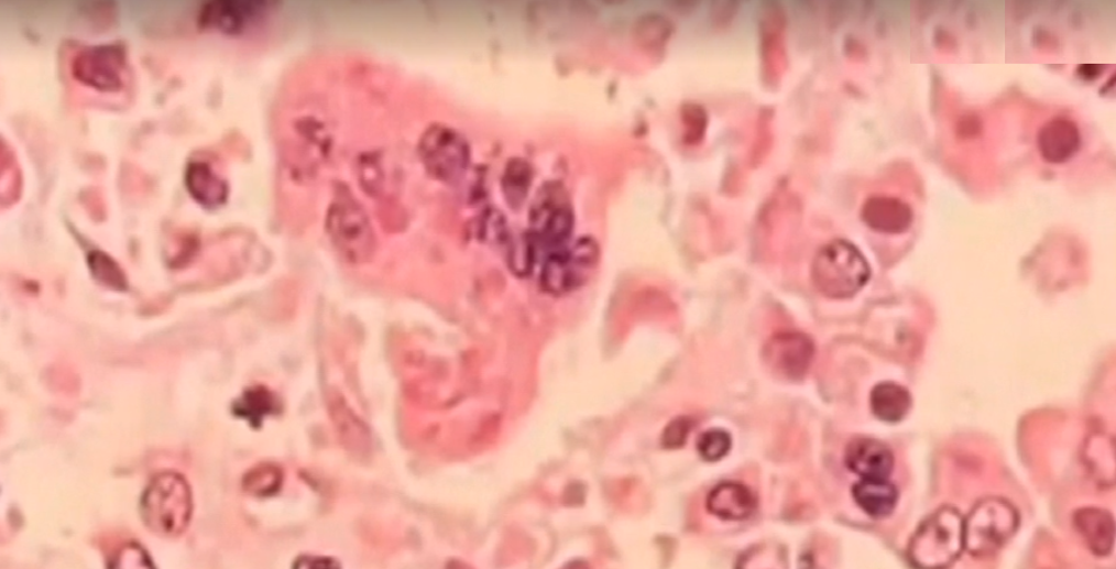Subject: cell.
Listing matches in <instances>:
<instances>
[{"label":"cell","instance_id":"52a82bcc","mask_svg":"<svg viewBox=\"0 0 1116 569\" xmlns=\"http://www.w3.org/2000/svg\"><path fill=\"white\" fill-rule=\"evenodd\" d=\"M814 358V344L808 336L798 332L777 333L765 347L766 365L776 375L789 380H801Z\"/></svg>","mask_w":1116,"mask_h":569},{"label":"cell","instance_id":"d6986e66","mask_svg":"<svg viewBox=\"0 0 1116 569\" xmlns=\"http://www.w3.org/2000/svg\"><path fill=\"white\" fill-rule=\"evenodd\" d=\"M913 400L909 391L896 382H880L871 393L874 416L887 424H898L908 416Z\"/></svg>","mask_w":1116,"mask_h":569},{"label":"cell","instance_id":"83f0119b","mask_svg":"<svg viewBox=\"0 0 1116 569\" xmlns=\"http://www.w3.org/2000/svg\"><path fill=\"white\" fill-rule=\"evenodd\" d=\"M128 563H130V565H136L138 568L143 567L141 565H144L146 568L152 567L151 566L152 563H151V561H149V558H147L146 554L143 552V549L141 547H138V546H129V547H127L123 550V552L120 554V559H118V561L116 562V565H118L117 567H120V568H122L123 565H128Z\"/></svg>","mask_w":1116,"mask_h":569},{"label":"cell","instance_id":"8fae6325","mask_svg":"<svg viewBox=\"0 0 1116 569\" xmlns=\"http://www.w3.org/2000/svg\"><path fill=\"white\" fill-rule=\"evenodd\" d=\"M423 158L433 175L441 180H452L467 169L469 151L459 136L441 130L427 138Z\"/></svg>","mask_w":1116,"mask_h":569},{"label":"cell","instance_id":"5bb4252c","mask_svg":"<svg viewBox=\"0 0 1116 569\" xmlns=\"http://www.w3.org/2000/svg\"><path fill=\"white\" fill-rule=\"evenodd\" d=\"M1038 152L1049 164H1065L1081 151L1082 133L1074 120L1057 117L1039 129Z\"/></svg>","mask_w":1116,"mask_h":569},{"label":"cell","instance_id":"277c9868","mask_svg":"<svg viewBox=\"0 0 1116 569\" xmlns=\"http://www.w3.org/2000/svg\"><path fill=\"white\" fill-rule=\"evenodd\" d=\"M1019 526V511L1011 502L1003 497L983 499L964 518V549L975 558L993 557L1008 545Z\"/></svg>","mask_w":1116,"mask_h":569},{"label":"cell","instance_id":"8992f818","mask_svg":"<svg viewBox=\"0 0 1116 569\" xmlns=\"http://www.w3.org/2000/svg\"><path fill=\"white\" fill-rule=\"evenodd\" d=\"M328 228L330 236L348 258L364 260L372 248V232L365 214L349 197L332 205Z\"/></svg>","mask_w":1116,"mask_h":569},{"label":"cell","instance_id":"7c38bea8","mask_svg":"<svg viewBox=\"0 0 1116 569\" xmlns=\"http://www.w3.org/2000/svg\"><path fill=\"white\" fill-rule=\"evenodd\" d=\"M861 218L883 236H901L913 226L915 212L906 201L889 195H873L864 201Z\"/></svg>","mask_w":1116,"mask_h":569},{"label":"cell","instance_id":"7402d4cb","mask_svg":"<svg viewBox=\"0 0 1116 569\" xmlns=\"http://www.w3.org/2000/svg\"><path fill=\"white\" fill-rule=\"evenodd\" d=\"M681 119L685 128V142L688 145H697L704 139L709 128V113L701 105L688 102L681 109Z\"/></svg>","mask_w":1116,"mask_h":569},{"label":"cell","instance_id":"ba28073f","mask_svg":"<svg viewBox=\"0 0 1116 569\" xmlns=\"http://www.w3.org/2000/svg\"><path fill=\"white\" fill-rule=\"evenodd\" d=\"M786 17L780 8L765 9L759 22L762 79L767 87L778 86L787 69Z\"/></svg>","mask_w":1116,"mask_h":569},{"label":"cell","instance_id":"ac0fdd59","mask_svg":"<svg viewBox=\"0 0 1116 569\" xmlns=\"http://www.w3.org/2000/svg\"><path fill=\"white\" fill-rule=\"evenodd\" d=\"M186 186L203 207L217 208L228 198V185L206 162H193L186 171Z\"/></svg>","mask_w":1116,"mask_h":569},{"label":"cell","instance_id":"4fadbf2b","mask_svg":"<svg viewBox=\"0 0 1116 569\" xmlns=\"http://www.w3.org/2000/svg\"><path fill=\"white\" fill-rule=\"evenodd\" d=\"M844 463L862 479H889L895 470V455L876 438L855 437L845 447Z\"/></svg>","mask_w":1116,"mask_h":569},{"label":"cell","instance_id":"603a6c76","mask_svg":"<svg viewBox=\"0 0 1116 569\" xmlns=\"http://www.w3.org/2000/svg\"><path fill=\"white\" fill-rule=\"evenodd\" d=\"M532 182L529 166L523 161H515L507 167L504 180V189L510 204L521 205L526 198V193Z\"/></svg>","mask_w":1116,"mask_h":569},{"label":"cell","instance_id":"9c48e42d","mask_svg":"<svg viewBox=\"0 0 1116 569\" xmlns=\"http://www.w3.org/2000/svg\"><path fill=\"white\" fill-rule=\"evenodd\" d=\"M597 260V250L592 245H578L570 253H560L548 259L544 273L543 286L547 293L561 295L570 293L579 287L586 277V272Z\"/></svg>","mask_w":1116,"mask_h":569},{"label":"cell","instance_id":"484cf974","mask_svg":"<svg viewBox=\"0 0 1116 569\" xmlns=\"http://www.w3.org/2000/svg\"><path fill=\"white\" fill-rule=\"evenodd\" d=\"M693 424L688 417H678L666 427L663 436V445L666 449H678L682 447L687 440L688 434L691 433Z\"/></svg>","mask_w":1116,"mask_h":569},{"label":"cell","instance_id":"44dd1931","mask_svg":"<svg viewBox=\"0 0 1116 569\" xmlns=\"http://www.w3.org/2000/svg\"><path fill=\"white\" fill-rule=\"evenodd\" d=\"M88 264L92 276L99 283L116 288V291H124L127 287L123 270L109 255L101 253V251H92L88 256Z\"/></svg>","mask_w":1116,"mask_h":569},{"label":"cell","instance_id":"ffe728a7","mask_svg":"<svg viewBox=\"0 0 1116 569\" xmlns=\"http://www.w3.org/2000/svg\"><path fill=\"white\" fill-rule=\"evenodd\" d=\"M276 403L272 394L263 387L251 389L236 405V414L249 419L253 425L262 424V419L275 412Z\"/></svg>","mask_w":1116,"mask_h":569},{"label":"cell","instance_id":"cb8c5ba5","mask_svg":"<svg viewBox=\"0 0 1116 569\" xmlns=\"http://www.w3.org/2000/svg\"><path fill=\"white\" fill-rule=\"evenodd\" d=\"M732 438L727 431L714 428L702 434L697 441V451L707 462H718L731 451Z\"/></svg>","mask_w":1116,"mask_h":569},{"label":"cell","instance_id":"4316f807","mask_svg":"<svg viewBox=\"0 0 1116 569\" xmlns=\"http://www.w3.org/2000/svg\"><path fill=\"white\" fill-rule=\"evenodd\" d=\"M278 483V473L273 469H260L248 475L245 486L249 491L259 494H267L274 491Z\"/></svg>","mask_w":1116,"mask_h":569},{"label":"cell","instance_id":"f1b7e54d","mask_svg":"<svg viewBox=\"0 0 1116 569\" xmlns=\"http://www.w3.org/2000/svg\"><path fill=\"white\" fill-rule=\"evenodd\" d=\"M982 121L978 117L966 114L961 118L960 123L956 124V133L960 136L972 138L981 133Z\"/></svg>","mask_w":1116,"mask_h":569},{"label":"cell","instance_id":"2e32d148","mask_svg":"<svg viewBox=\"0 0 1116 569\" xmlns=\"http://www.w3.org/2000/svg\"><path fill=\"white\" fill-rule=\"evenodd\" d=\"M1073 522L1077 534L1083 537L1095 556L1110 555L1115 537V524L1110 512L1084 507L1074 513Z\"/></svg>","mask_w":1116,"mask_h":569},{"label":"cell","instance_id":"7a4b0ae2","mask_svg":"<svg viewBox=\"0 0 1116 569\" xmlns=\"http://www.w3.org/2000/svg\"><path fill=\"white\" fill-rule=\"evenodd\" d=\"M964 550V517L952 506H942L929 515L915 532L908 546L911 565L922 569H943L954 565Z\"/></svg>","mask_w":1116,"mask_h":569},{"label":"cell","instance_id":"9a60e30c","mask_svg":"<svg viewBox=\"0 0 1116 569\" xmlns=\"http://www.w3.org/2000/svg\"><path fill=\"white\" fill-rule=\"evenodd\" d=\"M758 506L756 494L740 482H723L707 499V510L724 521H743Z\"/></svg>","mask_w":1116,"mask_h":569},{"label":"cell","instance_id":"4dcf8cb0","mask_svg":"<svg viewBox=\"0 0 1116 569\" xmlns=\"http://www.w3.org/2000/svg\"><path fill=\"white\" fill-rule=\"evenodd\" d=\"M720 4L721 6L719 7V14H715V18H719V22L722 25V24H725V23L732 21V18H734V15H736L737 9H738V6H737L738 3L724 2V3H720Z\"/></svg>","mask_w":1116,"mask_h":569},{"label":"cell","instance_id":"3957f363","mask_svg":"<svg viewBox=\"0 0 1116 569\" xmlns=\"http://www.w3.org/2000/svg\"><path fill=\"white\" fill-rule=\"evenodd\" d=\"M141 513L145 526L161 536H179L193 516L189 483L178 473L157 475L143 494Z\"/></svg>","mask_w":1116,"mask_h":569},{"label":"cell","instance_id":"e0dca14e","mask_svg":"<svg viewBox=\"0 0 1116 569\" xmlns=\"http://www.w3.org/2000/svg\"><path fill=\"white\" fill-rule=\"evenodd\" d=\"M852 494L858 507L876 519L889 517L899 501V491L888 479H862L854 484Z\"/></svg>","mask_w":1116,"mask_h":569},{"label":"cell","instance_id":"6da1fadb","mask_svg":"<svg viewBox=\"0 0 1116 569\" xmlns=\"http://www.w3.org/2000/svg\"><path fill=\"white\" fill-rule=\"evenodd\" d=\"M811 274L818 292L843 300L858 294L868 284L872 270L857 247L849 240L835 239L818 250Z\"/></svg>","mask_w":1116,"mask_h":569},{"label":"cell","instance_id":"d4e9b609","mask_svg":"<svg viewBox=\"0 0 1116 569\" xmlns=\"http://www.w3.org/2000/svg\"><path fill=\"white\" fill-rule=\"evenodd\" d=\"M671 34V23L656 14L642 18L638 24L639 40L648 48H657V46L665 45Z\"/></svg>","mask_w":1116,"mask_h":569},{"label":"cell","instance_id":"30bf717a","mask_svg":"<svg viewBox=\"0 0 1116 569\" xmlns=\"http://www.w3.org/2000/svg\"><path fill=\"white\" fill-rule=\"evenodd\" d=\"M266 2H210L201 8L198 24L204 31L239 35L262 18Z\"/></svg>","mask_w":1116,"mask_h":569},{"label":"cell","instance_id":"f546056e","mask_svg":"<svg viewBox=\"0 0 1116 569\" xmlns=\"http://www.w3.org/2000/svg\"><path fill=\"white\" fill-rule=\"evenodd\" d=\"M1105 67L1103 65L1085 64L1076 69V77L1085 81H1093L1102 76Z\"/></svg>","mask_w":1116,"mask_h":569},{"label":"cell","instance_id":"1f68e13d","mask_svg":"<svg viewBox=\"0 0 1116 569\" xmlns=\"http://www.w3.org/2000/svg\"><path fill=\"white\" fill-rule=\"evenodd\" d=\"M295 567H303V568H308V567H314V568H316V567H320V568H333V567H337V566H335L333 561H330V559H327V558L305 557V558H302V561L297 562Z\"/></svg>","mask_w":1116,"mask_h":569},{"label":"cell","instance_id":"5b68a950","mask_svg":"<svg viewBox=\"0 0 1116 569\" xmlns=\"http://www.w3.org/2000/svg\"><path fill=\"white\" fill-rule=\"evenodd\" d=\"M70 77L100 95H119L129 78L128 52L120 43L84 46L70 59Z\"/></svg>","mask_w":1116,"mask_h":569}]
</instances>
